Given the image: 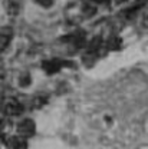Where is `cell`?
<instances>
[{
    "instance_id": "obj_1",
    "label": "cell",
    "mask_w": 148,
    "mask_h": 149,
    "mask_svg": "<svg viewBox=\"0 0 148 149\" xmlns=\"http://www.w3.org/2000/svg\"><path fill=\"white\" fill-rule=\"evenodd\" d=\"M1 109L9 116H18V115H20L23 112V105L16 99L9 97V99H4V102L1 105Z\"/></svg>"
},
{
    "instance_id": "obj_2",
    "label": "cell",
    "mask_w": 148,
    "mask_h": 149,
    "mask_svg": "<svg viewBox=\"0 0 148 149\" xmlns=\"http://www.w3.org/2000/svg\"><path fill=\"white\" fill-rule=\"evenodd\" d=\"M36 130L35 126V122L32 119H23L22 122H19L18 125V133L19 136L22 138H27V136H32Z\"/></svg>"
},
{
    "instance_id": "obj_3",
    "label": "cell",
    "mask_w": 148,
    "mask_h": 149,
    "mask_svg": "<svg viewBox=\"0 0 148 149\" xmlns=\"http://www.w3.org/2000/svg\"><path fill=\"white\" fill-rule=\"evenodd\" d=\"M42 66H43V69L46 70V73L52 74V73H56V72L60 70V68L63 66V62H60V60H58V59H51V60L43 62Z\"/></svg>"
},
{
    "instance_id": "obj_4",
    "label": "cell",
    "mask_w": 148,
    "mask_h": 149,
    "mask_svg": "<svg viewBox=\"0 0 148 149\" xmlns=\"http://www.w3.org/2000/svg\"><path fill=\"white\" fill-rule=\"evenodd\" d=\"M9 145L12 146V149H27V142L22 136H13V138H10L9 139Z\"/></svg>"
},
{
    "instance_id": "obj_5",
    "label": "cell",
    "mask_w": 148,
    "mask_h": 149,
    "mask_svg": "<svg viewBox=\"0 0 148 149\" xmlns=\"http://www.w3.org/2000/svg\"><path fill=\"white\" fill-rule=\"evenodd\" d=\"M95 12H96V4H93L92 1H85L83 4H82V13L85 15V16H92L95 15Z\"/></svg>"
},
{
    "instance_id": "obj_6",
    "label": "cell",
    "mask_w": 148,
    "mask_h": 149,
    "mask_svg": "<svg viewBox=\"0 0 148 149\" xmlns=\"http://www.w3.org/2000/svg\"><path fill=\"white\" fill-rule=\"evenodd\" d=\"M108 49H111V50H118V49H121V46H122V40L119 39V37H111L109 40H108Z\"/></svg>"
},
{
    "instance_id": "obj_7",
    "label": "cell",
    "mask_w": 148,
    "mask_h": 149,
    "mask_svg": "<svg viewBox=\"0 0 148 149\" xmlns=\"http://www.w3.org/2000/svg\"><path fill=\"white\" fill-rule=\"evenodd\" d=\"M46 102H48V97H46V96L39 95V96H36V97L32 100V106H33V108H42Z\"/></svg>"
},
{
    "instance_id": "obj_8",
    "label": "cell",
    "mask_w": 148,
    "mask_h": 149,
    "mask_svg": "<svg viewBox=\"0 0 148 149\" xmlns=\"http://www.w3.org/2000/svg\"><path fill=\"white\" fill-rule=\"evenodd\" d=\"M9 39H10V36H7L6 33H1V32H0V50H3V49L7 46Z\"/></svg>"
},
{
    "instance_id": "obj_9",
    "label": "cell",
    "mask_w": 148,
    "mask_h": 149,
    "mask_svg": "<svg viewBox=\"0 0 148 149\" xmlns=\"http://www.w3.org/2000/svg\"><path fill=\"white\" fill-rule=\"evenodd\" d=\"M30 82H32V77H30V74H23L20 79H19V85L20 86H27V85H30Z\"/></svg>"
},
{
    "instance_id": "obj_10",
    "label": "cell",
    "mask_w": 148,
    "mask_h": 149,
    "mask_svg": "<svg viewBox=\"0 0 148 149\" xmlns=\"http://www.w3.org/2000/svg\"><path fill=\"white\" fill-rule=\"evenodd\" d=\"M37 4H40L42 7H51L53 4V0H36Z\"/></svg>"
},
{
    "instance_id": "obj_11",
    "label": "cell",
    "mask_w": 148,
    "mask_h": 149,
    "mask_svg": "<svg viewBox=\"0 0 148 149\" xmlns=\"http://www.w3.org/2000/svg\"><path fill=\"white\" fill-rule=\"evenodd\" d=\"M89 1H92L93 4H108L111 0H89Z\"/></svg>"
},
{
    "instance_id": "obj_12",
    "label": "cell",
    "mask_w": 148,
    "mask_h": 149,
    "mask_svg": "<svg viewBox=\"0 0 148 149\" xmlns=\"http://www.w3.org/2000/svg\"><path fill=\"white\" fill-rule=\"evenodd\" d=\"M144 23L148 26V15H145V16H144Z\"/></svg>"
},
{
    "instance_id": "obj_13",
    "label": "cell",
    "mask_w": 148,
    "mask_h": 149,
    "mask_svg": "<svg viewBox=\"0 0 148 149\" xmlns=\"http://www.w3.org/2000/svg\"><path fill=\"white\" fill-rule=\"evenodd\" d=\"M116 1H119V3H121V1H127V0H116Z\"/></svg>"
}]
</instances>
